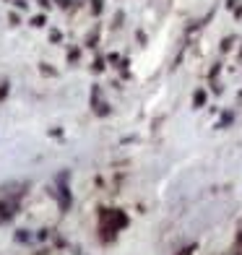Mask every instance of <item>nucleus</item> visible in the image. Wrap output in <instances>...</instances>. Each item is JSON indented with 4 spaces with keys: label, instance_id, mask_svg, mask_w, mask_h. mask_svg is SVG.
Instances as JSON below:
<instances>
[{
    "label": "nucleus",
    "instance_id": "nucleus-1",
    "mask_svg": "<svg viewBox=\"0 0 242 255\" xmlns=\"http://www.w3.org/2000/svg\"><path fill=\"white\" fill-rule=\"evenodd\" d=\"M99 227H102V232H105V237H110V235H115V232L128 227V216H125L122 211H115V208H105V211L99 214Z\"/></svg>",
    "mask_w": 242,
    "mask_h": 255
},
{
    "label": "nucleus",
    "instance_id": "nucleus-2",
    "mask_svg": "<svg viewBox=\"0 0 242 255\" xmlns=\"http://www.w3.org/2000/svg\"><path fill=\"white\" fill-rule=\"evenodd\" d=\"M16 214V203L8 201V203H0V222H5V219H10Z\"/></svg>",
    "mask_w": 242,
    "mask_h": 255
},
{
    "label": "nucleus",
    "instance_id": "nucleus-3",
    "mask_svg": "<svg viewBox=\"0 0 242 255\" xmlns=\"http://www.w3.org/2000/svg\"><path fill=\"white\" fill-rule=\"evenodd\" d=\"M57 193H60V206L68 208V203H71V195H68V188H65V175L60 177V188H57Z\"/></svg>",
    "mask_w": 242,
    "mask_h": 255
},
{
    "label": "nucleus",
    "instance_id": "nucleus-4",
    "mask_svg": "<svg viewBox=\"0 0 242 255\" xmlns=\"http://www.w3.org/2000/svg\"><path fill=\"white\" fill-rule=\"evenodd\" d=\"M78 255H84V253H78Z\"/></svg>",
    "mask_w": 242,
    "mask_h": 255
},
{
    "label": "nucleus",
    "instance_id": "nucleus-5",
    "mask_svg": "<svg viewBox=\"0 0 242 255\" xmlns=\"http://www.w3.org/2000/svg\"><path fill=\"white\" fill-rule=\"evenodd\" d=\"M240 240H242V237H240Z\"/></svg>",
    "mask_w": 242,
    "mask_h": 255
}]
</instances>
